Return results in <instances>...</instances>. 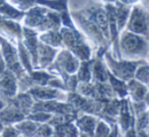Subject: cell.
I'll return each instance as SVG.
<instances>
[{
	"mask_svg": "<svg viewBox=\"0 0 149 137\" xmlns=\"http://www.w3.org/2000/svg\"><path fill=\"white\" fill-rule=\"evenodd\" d=\"M25 27L34 30L35 32L59 31L61 21L58 13L46 7H32L25 11Z\"/></svg>",
	"mask_w": 149,
	"mask_h": 137,
	"instance_id": "6da1fadb",
	"label": "cell"
},
{
	"mask_svg": "<svg viewBox=\"0 0 149 137\" xmlns=\"http://www.w3.org/2000/svg\"><path fill=\"white\" fill-rule=\"evenodd\" d=\"M118 43L120 59L132 62L147 60L148 42L146 37L136 35L128 31H123L118 36Z\"/></svg>",
	"mask_w": 149,
	"mask_h": 137,
	"instance_id": "7a4b0ae2",
	"label": "cell"
},
{
	"mask_svg": "<svg viewBox=\"0 0 149 137\" xmlns=\"http://www.w3.org/2000/svg\"><path fill=\"white\" fill-rule=\"evenodd\" d=\"M62 46L72 52L80 62H87L91 59V48L89 47L84 37L77 29H68L61 27L59 29Z\"/></svg>",
	"mask_w": 149,
	"mask_h": 137,
	"instance_id": "3957f363",
	"label": "cell"
},
{
	"mask_svg": "<svg viewBox=\"0 0 149 137\" xmlns=\"http://www.w3.org/2000/svg\"><path fill=\"white\" fill-rule=\"evenodd\" d=\"M103 62L106 66L107 71L113 76L114 78L120 80V81L128 82L129 80L133 79L134 73L136 71L137 66L147 60H125V59H116L112 57L108 50L103 54Z\"/></svg>",
	"mask_w": 149,
	"mask_h": 137,
	"instance_id": "277c9868",
	"label": "cell"
},
{
	"mask_svg": "<svg viewBox=\"0 0 149 137\" xmlns=\"http://www.w3.org/2000/svg\"><path fill=\"white\" fill-rule=\"evenodd\" d=\"M79 66L80 60L72 52H70L64 48L60 51L58 50L54 62L47 68L53 73L54 76H56L57 74L58 76L60 75L61 80L64 82L70 75L76 74Z\"/></svg>",
	"mask_w": 149,
	"mask_h": 137,
	"instance_id": "5b68a950",
	"label": "cell"
},
{
	"mask_svg": "<svg viewBox=\"0 0 149 137\" xmlns=\"http://www.w3.org/2000/svg\"><path fill=\"white\" fill-rule=\"evenodd\" d=\"M0 51H1V56L6 64V68L11 73L15 75V77L19 79L22 76L27 74L23 66H21L19 60V55H17V49L6 39L0 36Z\"/></svg>",
	"mask_w": 149,
	"mask_h": 137,
	"instance_id": "8992f818",
	"label": "cell"
},
{
	"mask_svg": "<svg viewBox=\"0 0 149 137\" xmlns=\"http://www.w3.org/2000/svg\"><path fill=\"white\" fill-rule=\"evenodd\" d=\"M127 31L143 37L148 36V13L142 6H134L127 22Z\"/></svg>",
	"mask_w": 149,
	"mask_h": 137,
	"instance_id": "52a82bcc",
	"label": "cell"
},
{
	"mask_svg": "<svg viewBox=\"0 0 149 137\" xmlns=\"http://www.w3.org/2000/svg\"><path fill=\"white\" fill-rule=\"evenodd\" d=\"M32 112H44L50 115H70L78 113L66 101L48 100V101H34Z\"/></svg>",
	"mask_w": 149,
	"mask_h": 137,
	"instance_id": "ba28073f",
	"label": "cell"
},
{
	"mask_svg": "<svg viewBox=\"0 0 149 137\" xmlns=\"http://www.w3.org/2000/svg\"><path fill=\"white\" fill-rule=\"evenodd\" d=\"M34 101H48V100H60L66 101L68 92L54 89L50 86H34L28 90Z\"/></svg>",
	"mask_w": 149,
	"mask_h": 137,
	"instance_id": "9c48e42d",
	"label": "cell"
},
{
	"mask_svg": "<svg viewBox=\"0 0 149 137\" xmlns=\"http://www.w3.org/2000/svg\"><path fill=\"white\" fill-rule=\"evenodd\" d=\"M17 78L13 73L6 70L0 75V99L6 103L17 94Z\"/></svg>",
	"mask_w": 149,
	"mask_h": 137,
	"instance_id": "30bf717a",
	"label": "cell"
},
{
	"mask_svg": "<svg viewBox=\"0 0 149 137\" xmlns=\"http://www.w3.org/2000/svg\"><path fill=\"white\" fill-rule=\"evenodd\" d=\"M135 117L133 115L130 108V102L128 98L120 99V110H118V118H116V125L120 130V133H124L131 127L134 126Z\"/></svg>",
	"mask_w": 149,
	"mask_h": 137,
	"instance_id": "8fae6325",
	"label": "cell"
},
{
	"mask_svg": "<svg viewBox=\"0 0 149 137\" xmlns=\"http://www.w3.org/2000/svg\"><path fill=\"white\" fill-rule=\"evenodd\" d=\"M127 86V97L132 102L148 101V88L147 85L131 79L126 82Z\"/></svg>",
	"mask_w": 149,
	"mask_h": 137,
	"instance_id": "7c38bea8",
	"label": "cell"
},
{
	"mask_svg": "<svg viewBox=\"0 0 149 137\" xmlns=\"http://www.w3.org/2000/svg\"><path fill=\"white\" fill-rule=\"evenodd\" d=\"M58 50L50 47L42 42H38L37 49V68H47L55 59Z\"/></svg>",
	"mask_w": 149,
	"mask_h": 137,
	"instance_id": "4fadbf2b",
	"label": "cell"
},
{
	"mask_svg": "<svg viewBox=\"0 0 149 137\" xmlns=\"http://www.w3.org/2000/svg\"><path fill=\"white\" fill-rule=\"evenodd\" d=\"M25 119V115L11 102H6L3 110L0 112V122L4 126H13Z\"/></svg>",
	"mask_w": 149,
	"mask_h": 137,
	"instance_id": "5bb4252c",
	"label": "cell"
},
{
	"mask_svg": "<svg viewBox=\"0 0 149 137\" xmlns=\"http://www.w3.org/2000/svg\"><path fill=\"white\" fill-rule=\"evenodd\" d=\"M22 28L19 23L11 20H6L0 15V34L2 38L21 40L22 39Z\"/></svg>",
	"mask_w": 149,
	"mask_h": 137,
	"instance_id": "9a60e30c",
	"label": "cell"
},
{
	"mask_svg": "<svg viewBox=\"0 0 149 137\" xmlns=\"http://www.w3.org/2000/svg\"><path fill=\"white\" fill-rule=\"evenodd\" d=\"M98 121H99V119L94 116H90V115L85 114H78L77 118L74 121V123L80 133L87 135L88 137H92Z\"/></svg>",
	"mask_w": 149,
	"mask_h": 137,
	"instance_id": "2e32d148",
	"label": "cell"
},
{
	"mask_svg": "<svg viewBox=\"0 0 149 137\" xmlns=\"http://www.w3.org/2000/svg\"><path fill=\"white\" fill-rule=\"evenodd\" d=\"M91 82L93 83H106L108 82V71L102 57L92 59Z\"/></svg>",
	"mask_w": 149,
	"mask_h": 137,
	"instance_id": "e0dca14e",
	"label": "cell"
},
{
	"mask_svg": "<svg viewBox=\"0 0 149 137\" xmlns=\"http://www.w3.org/2000/svg\"><path fill=\"white\" fill-rule=\"evenodd\" d=\"M8 102H11L26 117L32 112V108L34 104V99L31 97L28 92H17V94L13 98H11Z\"/></svg>",
	"mask_w": 149,
	"mask_h": 137,
	"instance_id": "ac0fdd59",
	"label": "cell"
},
{
	"mask_svg": "<svg viewBox=\"0 0 149 137\" xmlns=\"http://www.w3.org/2000/svg\"><path fill=\"white\" fill-rule=\"evenodd\" d=\"M130 13L131 8L129 5L123 4L120 1H116V6H114V15H116V28H118V33L122 32L124 30V28L126 27Z\"/></svg>",
	"mask_w": 149,
	"mask_h": 137,
	"instance_id": "d6986e66",
	"label": "cell"
},
{
	"mask_svg": "<svg viewBox=\"0 0 149 137\" xmlns=\"http://www.w3.org/2000/svg\"><path fill=\"white\" fill-rule=\"evenodd\" d=\"M40 124L35 123L33 121H30L28 119L21 121V122L17 123L13 125L15 129L17 131L22 137H34L37 132V129Z\"/></svg>",
	"mask_w": 149,
	"mask_h": 137,
	"instance_id": "ffe728a7",
	"label": "cell"
},
{
	"mask_svg": "<svg viewBox=\"0 0 149 137\" xmlns=\"http://www.w3.org/2000/svg\"><path fill=\"white\" fill-rule=\"evenodd\" d=\"M38 40L46 45L53 48L62 47L61 37L59 31H47L43 32L38 36Z\"/></svg>",
	"mask_w": 149,
	"mask_h": 137,
	"instance_id": "44dd1931",
	"label": "cell"
},
{
	"mask_svg": "<svg viewBox=\"0 0 149 137\" xmlns=\"http://www.w3.org/2000/svg\"><path fill=\"white\" fill-rule=\"evenodd\" d=\"M52 128H53V134H52L53 137H78L80 134L74 122L52 127Z\"/></svg>",
	"mask_w": 149,
	"mask_h": 137,
	"instance_id": "7402d4cb",
	"label": "cell"
},
{
	"mask_svg": "<svg viewBox=\"0 0 149 137\" xmlns=\"http://www.w3.org/2000/svg\"><path fill=\"white\" fill-rule=\"evenodd\" d=\"M17 55H19V60L21 66H23V68L25 70V72L27 74H30L33 71V66H32V60L30 57V54L28 52L27 48L25 47L23 41L19 40L17 41Z\"/></svg>",
	"mask_w": 149,
	"mask_h": 137,
	"instance_id": "603a6c76",
	"label": "cell"
},
{
	"mask_svg": "<svg viewBox=\"0 0 149 137\" xmlns=\"http://www.w3.org/2000/svg\"><path fill=\"white\" fill-rule=\"evenodd\" d=\"M33 2L43 5L48 9H52L59 15L68 11V0H33Z\"/></svg>",
	"mask_w": 149,
	"mask_h": 137,
	"instance_id": "cb8c5ba5",
	"label": "cell"
},
{
	"mask_svg": "<svg viewBox=\"0 0 149 137\" xmlns=\"http://www.w3.org/2000/svg\"><path fill=\"white\" fill-rule=\"evenodd\" d=\"M0 15H2L6 20L17 21V20H21L25 17V11L15 8L8 3L4 2L3 4L0 5Z\"/></svg>",
	"mask_w": 149,
	"mask_h": 137,
	"instance_id": "d4e9b609",
	"label": "cell"
},
{
	"mask_svg": "<svg viewBox=\"0 0 149 137\" xmlns=\"http://www.w3.org/2000/svg\"><path fill=\"white\" fill-rule=\"evenodd\" d=\"M92 59L87 62H80V66L76 72V76L78 78L79 83H89L91 82V66Z\"/></svg>",
	"mask_w": 149,
	"mask_h": 137,
	"instance_id": "484cf974",
	"label": "cell"
},
{
	"mask_svg": "<svg viewBox=\"0 0 149 137\" xmlns=\"http://www.w3.org/2000/svg\"><path fill=\"white\" fill-rule=\"evenodd\" d=\"M108 84L110 87L112 88L114 94L116 95V98L118 99H123V98H128L127 97V86L126 82L120 81V80L114 78L111 74L108 72Z\"/></svg>",
	"mask_w": 149,
	"mask_h": 137,
	"instance_id": "4316f807",
	"label": "cell"
},
{
	"mask_svg": "<svg viewBox=\"0 0 149 137\" xmlns=\"http://www.w3.org/2000/svg\"><path fill=\"white\" fill-rule=\"evenodd\" d=\"M148 76H149L148 64H147V62H145L137 66L133 79L144 84V85H148Z\"/></svg>",
	"mask_w": 149,
	"mask_h": 137,
	"instance_id": "83f0119b",
	"label": "cell"
},
{
	"mask_svg": "<svg viewBox=\"0 0 149 137\" xmlns=\"http://www.w3.org/2000/svg\"><path fill=\"white\" fill-rule=\"evenodd\" d=\"M52 115L47 114V113L44 112H31L26 119L30 121H33L35 123H38V124H45V123H48L49 120L51 119Z\"/></svg>",
	"mask_w": 149,
	"mask_h": 137,
	"instance_id": "f1b7e54d",
	"label": "cell"
},
{
	"mask_svg": "<svg viewBox=\"0 0 149 137\" xmlns=\"http://www.w3.org/2000/svg\"><path fill=\"white\" fill-rule=\"evenodd\" d=\"M111 130V126L102 120H99L95 127L92 137H107Z\"/></svg>",
	"mask_w": 149,
	"mask_h": 137,
	"instance_id": "f546056e",
	"label": "cell"
},
{
	"mask_svg": "<svg viewBox=\"0 0 149 137\" xmlns=\"http://www.w3.org/2000/svg\"><path fill=\"white\" fill-rule=\"evenodd\" d=\"M148 124H149L148 112H146V113H144V114L140 115V116H138V117L135 118L134 128L136 131L148 130Z\"/></svg>",
	"mask_w": 149,
	"mask_h": 137,
	"instance_id": "4dcf8cb0",
	"label": "cell"
},
{
	"mask_svg": "<svg viewBox=\"0 0 149 137\" xmlns=\"http://www.w3.org/2000/svg\"><path fill=\"white\" fill-rule=\"evenodd\" d=\"M53 134V128L49 124H40L34 137H50Z\"/></svg>",
	"mask_w": 149,
	"mask_h": 137,
	"instance_id": "1f68e13d",
	"label": "cell"
},
{
	"mask_svg": "<svg viewBox=\"0 0 149 137\" xmlns=\"http://www.w3.org/2000/svg\"><path fill=\"white\" fill-rule=\"evenodd\" d=\"M0 137H22L13 126H4Z\"/></svg>",
	"mask_w": 149,
	"mask_h": 137,
	"instance_id": "d6a6232c",
	"label": "cell"
},
{
	"mask_svg": "<svg viewBox=\"0 0 149 137\" xmlns=\"http://www.w3.org/2000/svg\"><path fill=\"white\" fill-rule=\"evenodd\" d=\"M15 2L19 7V10H23V11L25 9L30 8L34 4L33 0H15Z\"/></svg>",
	"mask_w": 149,
	"mask_h": 137,
	"instance_id": "836d02e7",
	"label": "cell"
},
{
	"mask_svg": "<svg viewBox=\"0 0 149 137\" xmlns=\"http://www.w3.org/2000/svg\"><path fill=\"white\" fill-rule=\"evenodd\" d=\"M120 137H136V130H135L134 126L125 131L124 133H120Z\"/></svg>",
	"mask_w": 149,
	"mask_h": 137,
	"instance_id": "e575fe53",
	"label": "cell"
},
{
	"mask_svg": "<svg viewBox=\"0 0 149 137\" xmlns=\"http://www.w3.org/2000/svg\"><path fill=\"white\" fill-rule=\"evenodd\" d=\"M107 137H120V130H118V125L116 124L112 125L110 133L108 134Z\"/></svg>",
	"mask_w": 149,
	"mask_h": 137,
	"instance_id": "d590c367",
	"label": "cell"
},
{
	"mask_svg": "<svg viewBox=\"0 0 149 137\" xmlns=\"http://www.w3.org/2000/svg\"><path fill=\"white\" fill-rule=\"evenodd\" d=\"M6 70H7L6 64H5V62H4V60H3L1 54H0V75H2V74L4 73Z\"/></svg>",
	"mask_w": 149,
	"mask_h": 137,
	"instance_id": "8d00e7d4",
	"label": "cell"
},
{
	"mask_svg": "<svg viewBox=\"0 0 149 137\" xmlns=\"http://www.w3.org/2000/svg\"><path fill=\"white\" fill-rule=\"evenodd\" d=\"M136 137H148V130L136 131Z\"/></svg>",
	"mask_w": 149,
	"mask_h": 137,
	"instance_id": "74e56055",
	"label": "cell"
},
{
	"mask_svg": "<svg viewBox=\"0 0 149 137\" xmlns=\"http://www.w3.org/2000/svg\"><path fill=\"white\" fill-rule=\"evenodd\" d=\"M138 0H120V2L123 3V4H126V5H130L133 4V3L137 2Z\"/></svg>",
	"mask_w": 149,
	"mask_h": 137,
	"instance_id": "f35d334b",
	"label": "cell"
},
{
	"mask_svg": "<svg viewBox=\"0 0 149 137\" xmlns=\"http://www.w3.org/2000/svg\"><path fill=\"white\" fill-rule=\"evenodd\" d=\"M5 104H6V103H5V102L3 101L2 99H0V112L3 110V108L5 106Z\"/></svg>",
	"mask_w": 149,
	"mask_h": 137,
	"instance_id": "ab89813d",
	"label": "cell"
},
{
	"mask_svg": "<svg viewBox=\"0 0 149 137\" xmlns=\"http://www.w3.org/2000/svg\"><path fill=\"white\" fill-rule=\"evenodd\" d=\"M3 128H4V125L2 124V123L0 122V134L2 133V131H3Z\"/></svg>",
	"mask_w": 149,
	"mask_h": 137,
	"instance_id": "60d3db41",
	"label": "cell"
},
{
	"mask_svg": "<svg viewBox=\"0 0 149 137\" xmlns=\"http://www.w3.org/2000/svg\"><path fill=\"white\" fill-rule=\"evenodd\" d=\"M78 137H88V136H87V135H85V134H82V133H80Z\"/></svg>",
	"mask_w": 149,
	"mask_h": 137,
	"instance_id": "b9f144b4",
	"label": "cell"
},
{
	"mask_svg": "<svg viewBox=\"0 0 149 137\" xmlns=\"http://www.w3.org/2000/svg\"><path fill=\"white\" fill-rule=\"evenodd\" d=\"M4 2H6V1H5V0H0V5L1 4H3V3Z\"/></svg>",
	"mask_w": 149,
	"mask_h": 137,
	"instance_id": "7bdbcfd3",
	"label": "cell"
},
{
	"mask_svg": "<svg viewBox=\"0 0 149 137\" xmlns=\"http://www.w3.org/2000/svg\"><path fill=\"white\" fill-rule=\"evenodd\" d=\"M50 137H53V136H50Z\"/></svg>",
	"mask_w": 149,
	"mask_h": 137,
	"instance_id": "ee69618b",
	"label": "cell"
}]
</instances>
